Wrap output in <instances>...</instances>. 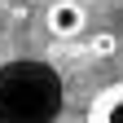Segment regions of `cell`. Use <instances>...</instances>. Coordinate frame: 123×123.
I'll return each instance as SVG.
<instances>
[{"label":"cell","mask_w":123,"mask_h":123,"mask_svg":"<svg viewBox=\"0 0 123 123\" xmlns=\"http://www.w3.org/2000/svg\"><path fill=\"white\" fill-rule=\"evenodd\" d=\"M44 22H49V31H53V35L70 40V35H79V31H84L88 13H84V5H79V0H53V5H49V13H44Z\"/></svg>","instance_id":"1"},{"label":"cell","mask_w":123,"mask_h":123,"mask_svg":"<svg viewBox=\"0 0 123 123\" xmlns=\"http://www.w3.org/2000/svg\"><path fill=\"white\" fill-rule=\"evenodd\" d=\"M88 123H123V84H110L92 97V114Z\"/></svg>","instance_id":"2"},{"label":"cell","mask_w":123,"mask_h":123,"mask_svg":"<svg viewBox=\"0 0 123 123\" xmlns=\"http://www.w3.org/2000/svg\"><path fill=\"white\" fill-rule=\"evenodd\" d=\"M114 49H119V40H114V35H97V40H92V53H97V57H110Z\"/></svg>","instance_id":"3"}]
</instances>
